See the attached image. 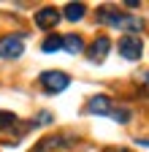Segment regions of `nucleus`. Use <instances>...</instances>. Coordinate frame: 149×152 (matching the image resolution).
<instances>
[{"instance_id": "nucleus-12", "label": "nucleus", "mask_w": 149, "mask_h": 152, "mask_svg": "<svg viewBox=\"0 0 149 152\" xmlns=\"http://www.w3.org/2000/svg\"><path fill=\"white\" fill-rule=\"evenodd\" d=\"M108 117H114L117 122H127V120H130V111H127V109H111Z\"/></svg>"}, {"instance_id": "nucleus-10", "label": "nucleus", "mask_w": 149, "mask_h": 152, "mask_svg": "<svg viewBox=\"0 0 149 152\" xmlns=\"http://www.w3.org/2000/svg\"><path fill=\"white\" fill-rule=\"evenodd\" d=\"M84 3H68L65 6V19H68V22H79V19L84 16Z\"/></svg>"}, {"instance_id": "nucleus-13", "label": "nucleus", "mask_w": 149, "mask_h": 152, "mask_svg": "<svg viewBox=\"0 0 149 152\" xmlns=\"http://www.w3.org/2000/svg\"><path fill=\"white\" fill-rule=\"evenodd\" d=\"M49 122H52V111H41L38 120H35L33 125H49Z\"/></svg>"}, {"instance_id": "nucleus-2", "label": "nucleus", "mask_w": 149, "mask_h": 152, "mask_svg": "<svg viewBox=\"0 0 149 152\" xmlns=\"http://www.w3.org/2000/svg\"><path fill=\"white\" fill-rule=\"evenodd\" d=\"M27 128L30 125H22L11 111H0V141L3 144H16Z\"/></svg>"}, {"instance_id": "nucleus-1", "label": "nucleus", "mask_w": 149, "mask_h": 152, "mask_svg": "<svg viewBox=\"0 0 149 152\" xmlns=\"http://www.w3.org/2000/svg\"><path fill=\"white\" fill-rule=\"evenodd\" d=\"M98 22L111 25V27H117V30H127V35H133L136 30L144 27V22H141L138 16H133V14H119L114 8H100L98 11Z\"/></svg>"}, {"instance_id": "nucleus-6", "label": "nucleus", "mask_w": 149, "mask_h": 152, "mask_svg": "<svg viewBox=\"0 0 149 152\" xmlns=\"http://www.w3.org/2000/svg\"><path fill=\"white\" fill-rule=\"evenodd\" d=\"M57 22H60V11L52 8V6H46V8H41L38 14H35V25H38L41 30H52Z\"/></svg>"}, {"instance_id": "nucleus-9", "label": "nucleus", "mask_w": 149, "mask_h": 152, "mask_svg": "<svg viewBox=\"0 0 149 152\" xmlns=\"http://www.w3.org/2000/svg\"><path fill=\"white\" fill-rule=\"evenodd\" d=\"M63 49H65L68 54H79V52L84 49V41H81L79 35H65V38H63Z\"/></svg>"}, {"instance_id": "nucleus-7", "label": "nucleus", "mask_w": 149, "mask_h": 152, "mask_svg": "<svg viewBox=\"0 0 149 152\" xmlns=\"http://www.w3.org/2000/svg\"><path fill=\"white\" fill-rule=\"evenodd\" d=\"M108 52H111V41H108L106 35H100V38H95V44L89 46V54L87 57H89L92 63H103Z\"/></svg>"}, {"instance_id": "nucleus-4", "label": "nucleus", "mask_w": 149, "mask_h": 152, "mask_svg": "<svg viewBox=\"0 0 149 152\" xmlns=\"http://www.w3.org/2000/svg\"><path fill=\"white\" fill-rule=\"evenodd\" d=\"M68 84H71V76L63 71H44L41 73V87L46 92H63Z\"/></svg>"}, {"instance_id": "nucleus-16", "label": "nucleus", "mask_w": 149, "mask_h": 152, "mask_svg": "<svg viewBox=\"0 0 149 152\" xmlns=\"http://www.w3.org/2000/svg\"><path fill=\"white\" fill-rule=\"evenodd\" d=\"M106 152H127V149H106Z\"/></svg>"}, {"instance_id": "nucleus-3", "label": "nucleus", "mask_w": 149, "mask_h": 152, "mask_svg": "<svg viewBox=\"0 0 149 152\" xmlns=\"http://www.w3.org/2000/svg\"><path fill=\"white\" fill-rule=\"evenodd\" d=\"M25 54V38L22 35H3L0 38V57L3 60H16Z\"/></svg>"}, {"instance_id": "nucleus-8", "label": "nucleus", "mask_w": 149, "mask_h": 152, "mask_svg": "<svg viewBox=\"0 0 149 152\" xmlns=\"http://www.w3.org/2000/svg\"><path fill=\"white\" fill-rule=\"evenodd\" d=\"M111 98L108 95H92L89 103H87V111L89 114H111Z\"/></svg>"}, {"instance_id": "nucleus-11", "label": "nucleus", "mask_w": 149, "mask_h": 152, "mask_svg": "<svg viewBox=\"0 0 149 152\" xmlns=\"http://www.w3.org/2000/svg\"><path fill=\"white\" fill-rule=\"evenodd\" d=\"M41 49H44V52H57V49H63V38H57V35H49L46 41L41 44Z\"/></svg>"}, {"instance_id": "nucleus-5", "label": "nucleus", "mask_w": 149, "mask_h": 152, "mask_svg": "<svg viewBox=\"0 0 149 152\" xmlns=\"http://www.w3.org/2000/svg\"><path fill=\"white\" fill-rule=\"evenodd\" d=\"M141 52H144V44L138 35H122L119 38V54L125 60H138Z\"/></svg>"}, {"instance_id": "nucleus-15", "label": "nucleus", "mask_w": 149, "mask_h": 152, "mask_svg": "<svg viewBox=\"0 0 149 152\" xmlns=\"http://www.w3.org/2000/svg\"><path fill=\"white\" fill-rule=\"evenodd\" d=\"M138 144L141 147H149V139H138Z\"/></svg>"}, {"instance_id": "nucleus-14", "label": "nucleus", "mask_w": 149, "mask_h": 152, "mask_svg": "<svg viewBox=\"0 0 149 152\" xmlns=\"http://www.w3.org/2000/svg\"><path fill=\"white\" fill-rule=\"evenodd\" d=\"M138 82H141V87H144V92L149 95V71H144V73L138 76Z\"/></svg>"}]
</instances>
